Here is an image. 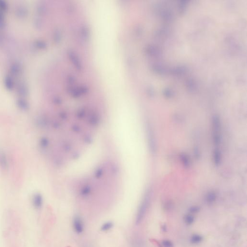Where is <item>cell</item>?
<instances>
[{
    "instance_id": "9a60e30c",
    "label": "cell",
    "mask_w": 247,
    "mask_h": 247,
    "mask_svg": "<svg viewBox=\"0 0 247 247\" xmlns=\"http://www.w3.org/2000/svg\"><path fill=\"white\" fill-rule=\"evenodd\" d=\"M189 211L191 213H196L200 211V208L197 206H192L190 208Z\"/></svg>"
},
{
    "instance_id": "5bb4252c",
    "label": "cell",
    "mask_w": 247,
    "mask_h": 247,
    "mask_svg": "<svg viewBox=\"0 0 247 247\" xmlns=\"http://www.w3.org/2000/svg\"><path fill=\"white\" fill-rule=\"evenodd\" d=\"M162 244L164 247H173V244L169 240H164Z\"/></svg>"
},
{
    "instance_id": "52a82bcc",
    "label": "cell",
    "mask_w": 247,
    "mask_h": 247,
    "mask_svg": "<svg viewBox=\"0 0 247 247\" xmlns=\"http://www.w3.org/2000/svg\"><path fill=\"white\" fill-rule=\"evenodd\" d=\"M17 105L20 109L22 111H27L29 108V104L27 101L21 99L17 101Z\"/></svg>"
},
{
    "instance_id": "7a4b0ae2",
    "label": "cell",
    "mask_w": 247,
    "mask_h": 247,
    "mask_svg": "<svg viewBox=\"0 0 247 247\" xmlns=\"http://www.w3.org/2000/svg\"><path fill=\"white\" fill-rule=\"evenodd\" d=\"M146 130H147V136H148V143L149 146L150 150L152 154H154L157 151V144L155 140L154 132L150 124L146 125Z\"/></svg>"
},
{
    "instance_id": "8992f818",
    "label": "cell",
    "mask_w": 247,
    "mask_h": 247,
    "mask_svg": "<svg viewBox=\"0 0 247 247\" xmlns=\"http://www.w3.org/2000/svg\"><path fill=\"white\" fill-rule=\"evenodd\" d=\"M0 168L3 171L8 168V161L6 154L2 150L0 149Z\"/></svg>"
},
{
    "instance_id": "e0dca14e",
    "label": "cell",
    "mask_w": 247,
    "mask_h": 247,
    "mask_svg": "<svg viewBox=\"0 0 247 247\" xmlns=\"http://www.w3.org/2000/svg\"><path fill=\"white\" fill-rule=\"evenodd\" d=\"M195 156H196V158H200V152H199V151H198V149H197V148H195Z\"/></svg>"
},
{
    "instance_id": "9c48e42d",
    "label": "cell",
    "mask_w": 247,
    "mask_h": 247,
    "mask_svg": "<svg viewBox=\"0 0 247 247\" xmlns=\"http://www.w3.org/2000/svg\"><path fill=\"white\" fill-rule=\"evenodd\" d=\"M180 161L182 162V163L185 167H189L190 165V161L187 154H184V153L181 154L180 155Z\"/></svg>"
},
{
    "instance_id": "30bf717a",
    "label": "cell",
    "mask_w": 247,
    "mask_h": 247,
    "mask_svg": "<svg viewBox=\"0 0 247 247\" xmlns=\"http://www.w3.org/2000/svg\"><path fill=\"white\" fill-rule=\"evenodd\" d=\"M113 226V223L112 222L108 221L107 222L104 223L100 227V230L102 231L107 232L110 230Z\"/></svg>"
},
{
    "instance_id": "6da1fadb",
    "label": "cell",
    "mask_w": 247,
    "mask_h": 247,
    "mask_svg": "<svg viewBox=\"0 0 247 247\" xmlns=\"http://www.w3.org/2000/svg\"><path fill=\"white\" fill-rule=\"evenodd\" d=\"M150 198L151 193L150 192L148 191V192L146 193L145 196V197L143 198V200L138 210L135 220L136 225L140 224L145 218L148 206L149 205Z\"/></svg>"
},
{
    "instance_id": "8fae6325",
    "label": "cell",
    "mask_w": 247,
    "mask_h": 247,
    "mask_svg": "<svg viewBox=\"0 0 247 247\" xmlns=\"http://www.w3.org/2000/svg\"><path fill=\"white\" fill-rule=\"evenodd\" d=\"M216 199V195L215 193L211 192L208 193L206 197V202L209 204H211L215 201Z\"/></svg>"
},
{
    "instance_id": "5b68a950",
    "label": "cell",
    "mask_w": 247,
    "mask_h": 247,
    "mask_svg": "<svg viewBox=\"0 0 247 247\" xmlns=\"http://www.w3.org/2000/svg\"><path fill=\"white\" fill-rule=\"evenodd\" d=\"M213 134H220V129H221V121L218 116L214 115L213 116Z\"/></svg>"
},
{
    "instance_id": "3957f363",
    "label": "cell",
    "mask_w": 247,
    "mask_h": 247,
    "mask_svg": "<svg viewBox=\"0 0 247 247\" xmlns=\"http://www.w3.org/2000/svg\"><path fill=\"white\" fill-rule=\"evenodd\" d=\"M73 229L75 233L81 234L84 231V223L82 219L78 216H74L73 220Z\"/></svg>"
},
{
    "instance_id": "ba28073f",
    "label": "cell",
    "mask_w": 247,
    "mask_h": 247,
    "mask_svg": "<svg viewBox=\"0 0 247 247\" xmlns=\"http://www.w3.org/2000/svg\"><path fill=\"white\" fill-rule=\"evenodd\" d=\"M214 163L216 166H218L221 163L222 155L219 150L215 149L214 151L213 154Z\"/></svg>"
},
{
    "instance_id": "7c38bea8",
    "label": "cell",
    "mask_w": 247,
    "mask_h": 247,
    "mask_svg": "<svg viewBox=\"0 0 247 247\" xmlns=\"http://www.w3.org/2000/svg\"><path fill=\"white\" fill-rule=\"evenodd\" d=\"M202 240V236L198 235H194L192 236L191 238V243L193 244H195L200 243Z\"/></svg>"
},
{
    "instance_id": "2e32d148",
    "label": "cell",
    "mask_w": 247,
    "mask_h": 247,
    "mask_svg": "<svg viewBox=\"0 0 247 247\" xmlns=\"http://www.w3.org/2000/svg\"><path fill=\"white\" fill-rule=\"evenodd\" d=\"M48 145V141L47 139L44 138H42V140L40 141V145L42 147H47V146Z\"/></svg>"
},
{
    "instance_id": "4fadbf2b",
    "label": "cell",
    "mask_w": 247,
    "mask_h": 247,
    "mask_svg": "<svg viewBox=\"0 0 247 247\" xmlns=\"http://www.w3.org/2000/svg\"><path fill=\"white\" fill-rule=\"evenodd\" d=\"M184 221H185V223H187V225H191L194 222V217L192 215L188 214L185 216L184 218Z\"/></svg>"
},
{
    "instance_id": "277c9868",
    "label": "cell",
    "mask_w": 247,
    "mask_h": 247,
    "mask_svg": "<svg viewBox=\"0 0 247 247\" xmlns=\"http://www.w3.org/2000/svg\"><path fill=\"white\" fill-rule=\"evenodd\" d=\"M43 203V199L42 195L39 193H35L32 197V204L34 207L39 209L42 207Z\"/></svg>"
}]
</instances>
